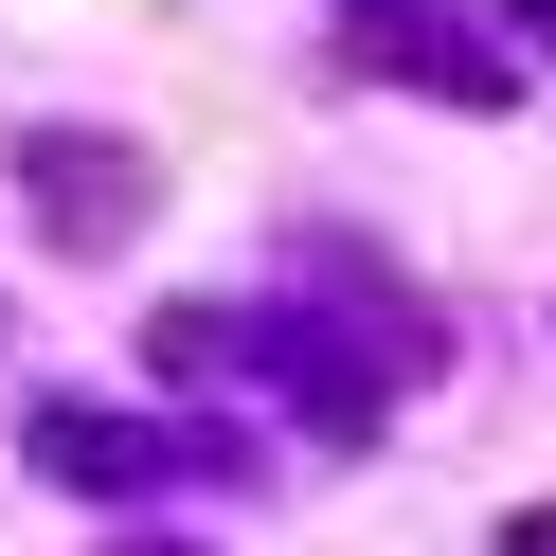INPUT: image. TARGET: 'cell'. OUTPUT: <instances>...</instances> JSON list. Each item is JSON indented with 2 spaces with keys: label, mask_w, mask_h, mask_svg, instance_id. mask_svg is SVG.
<instances>
[{
  "label": "cell",
  "mask_w": 556,
  "mask_h": 556,
  "mask_svg": "<svg viewBox=\"0 0 556 556\" xmlns=\"http://www.w3.org/2000/svg\"><path fill=\"white\" fill-rule=\"evenodd\" d=\"M503 18H520V37H556V0H503Z\"/></svg>",
  "instance_id": "obj_4"
},
{
  "label": "cell",
  "mask_w": 556,
  "mask_h": 556,
  "mask_svg": "<svg viewBox=\"0 0 556 556\" xmlns=\"http://www.w3.org/2000/svg\"><path fill=\"white\" fill-rule=\"evenodd\" d=\"M18 180L54 198V233H126L144 162H126V144H73V126H18Z\"/></svg>",
  "instance_id": "obj_1"
},
{
  "label": "cell",
  "mask_w": 556,
  "mask_h": 556,
  "mask_svg": "<svg viewBox=\"0 0 556 556\" xmlns=\"http://www.w3.org/2000/svg\"><path fill=\"white\" fill-rule=\"evenodd\" d=\"M503 556H556V503H520V520H503Z\"/></svg>",
  "instance_id": "obj_3"
},
{
  "label": "cell",
  "mask_w": 556,
  "mask_h": 556,
  "mask_svg": "<svg viewBox=\"0 0 556 556\" xmlns=\"http://www.w3.org/2000/svg\"><path fill=\"white\" fill-rule=\"evenodd\" d=\"M377 18H395V0H359V37H377Z\"/></svg>",
  "instance_id": "obj_5"
},
{
  "label": "cell",
  "mask_w": 556,
  "mask_h": 556,
  "mask_svg": "<svg viewBox=\"0 0 556 556\" xmlns=\"http://www.w3.org/2000/svg\"><path fill=\"white\" fill-rule=\"evenodd\" d=\"M18 448H37L54 484H144V467H162V431H126V413H90V395H37Z\"/></svg>",
  "instance_id": "obj_2"
}]
</instances>
